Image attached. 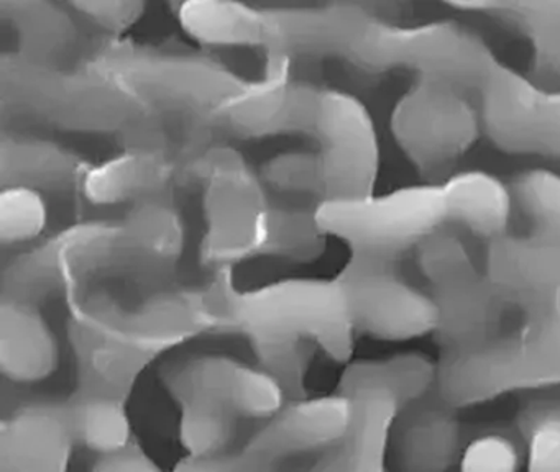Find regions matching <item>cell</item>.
Masks as SVG:
<instances>
[{
    "label": "cell",
    "instance_id": "6",
    "mask_svg": "<svg viewBox=\"0 0 560 472\" xmlns=\"http://www.w3.org/2000/svg\"><path fill=\"white\" fill-rule=\"evenodd\" d=\"M411 78L393 110V134L425 182H442L480 137V121L471 102L447 79Z\"/></svg>",
    "mask_w": 560,
    "mask_h": 472
},
{
    "label": "cell",
    "instance_id": "2",
    "mask_svg": "<svg viewBox=\"0 0 560 472\" xmlns=\"http://www.w3.org/2000/svg\"><path fill=\"white\" fill-rule=\"evenodd\" d=\"M435 379L438 366L421 353L350 366L342 393L353 405L352 425L324 462L323 472H388L386 455L399 413L429 392Z\"/></svg>",
    "mask_w": 560,
    "mask_h": 472
},
{
    "label": "cell",
    "instance_id": "20",
    "mask_svg": "<svg viewBox=\"0 0 560 472\" xmlns=\"http://www.w3.org/2000/svg\"><path fill=\"white\" fill-rule=\"evenodd\" d=\"M510 189L527 229L560 241V176L544 169L524 170Z\"/></svg>",
    "mask_w": 560,
    "mask_h": 472
},
{
    "label": "cell",
    "instance_id": "8",
    "mask_svg": "<svg viewBox=\"0 0 560 472\" xmlns=\"http://www.w3.org/2000/svg\"><path fill=\"white\" fill-rule=\"evenodd\" d=\"M398 262L352 255L339 279L357 331L388 341L411 340L438 328V305L399 275Z\"/></svg>",
    "mask_w": 560,
    "mask_h": 472
},
{
    "label": "cell",
    "instance_id": "16",
    "mask_svg": "<svg viewBox=\"0 0 560 472\" xmlns=\"http://www.w3.org/2000/svg\"><path fill=\"white\" fill-rule=\"evenodd\" d=\"M57 356V341L44 318L28 305L4 304L0 334L4 373L19 382H34L55 369Z\"/></svg>",
    "mask_w": 560,
    "mask_h": 472
},
{
    "label": "cell",
    "instance_id": "5",
    "mask_svg": "<svg viewBox=\"0 0 560 472\" xmlns=\"http://www.w3.org/2000/svg\"><path fill=\"white\" fill-rule=\"evenodd\" d=\"M237 321L273 356L298 338H313L337 359L350 356L355 324L340 281L287 282L248 294L235 305Z\"/></svg>",
    "mask_w": 560,
    "mask_h": 472
},
{
    "label": "cell",
    "instance_id": "22",
    "mask_svg": "<svg viewBox=\"0 0 560 472\" xmlns=\"http://www.w3.org/2000/svg\"><path fill=\"white\" fill-rule=\"evenodd\" d=\"M47 209L44 200L28 187H12L2 193L0 232L5 241H27L44 229Z\"/></svg>",
    "mask_w": 560,
    "mask_h": 472
},
{
    "label": "cell",
    "instance_id": "17",
    "mask_svg": "<svg viewBox=\"0 0 560 472\" xmlns=\"http://www.w3.org/2000/svg\"><path fill=\"white\" fill-rule=\"evenodd\" d=\"M445 182L451 190L458 232L487 241L508 232L514 206L510 187L483 170L452 174Z\"/></svg>",
    "mask_w": 560,
    "mask_h": 472
},
{
    "label": "cell",
    "instance_id": "3",
    "mask_svg": "<svg viewBox=\"0 0 560 472\" xmlns=\"http://www.w3.org/2000/svg\"><path fill=\"white\" fill-rule=\"evenodd\" d=\"M314 220L320 232L342 238L352 255L392 262H398L406 251L419 248L435 233L457 229L445 180L382 197L326 200Z\"/></svg>",
    "mask_w": 560,
    "mask_h": 472
},
{
    "label": "cell",
    "instance_id": "15",
    "mask_svg": "<svg viewBox=\"0 0 560 472\" xmlns=\"http://www.w3.org/2000/svg\"><path fill=\"white\" fill-rule=\"evenodd\" d=\"M209 193V216H211V248L215 251H248L268 236V222L261 210L260 196L252 180L234 174L222 177Z\"/></svg>",
    "mask_w": 560,
    "mask_h": 472
},
{
    "label": "cell",
    "instance_id": "11",
    "mask_svg": "<svg viewBox=\"0 0 560 472\" xmlns=\"http://www.w3.org/2000/svg\"><path fill=\"white\" fill-rule=\"evenodd\" d=\"M455 410L435 386L402 409L392 435L395 472H451L462 446Z\"/></svg>",
    "mask_w": 560,
    "mask_h": 472
},
{
    "label": "cell",
    "instance_id": "24",
    "mask_svg": "<svg viewBox=\"0 0 560 472\" xmlns=\"http://www.w3.org/2000/svg\"><path fill=\"white\" fill-rule=\"evenodd\" d=\"M176 472H238L237 465L228 458L219 459L214 456H198L189 462H183Z\"/></svg>",
    "mask_w": 560,
    "mask_h": 472
},
{
    "label": "cell",
    "instance_id": "18",
    "mask_svg": "<svg viewBox=\"0 0 560 472\" xmlns=\"http://www.w3.org/2000/svg\"><path fill=\"white\" fill-rule=\"evenodd\" d=\"M352 418V402L343 393L294 403L275 423L273 441L288 451L336 448L349 432Z\"/></svg>",
    "mask_w": 560,
    "mask_h": 472
},
{
    "label": "cell",
    "instance_id": "21",
    "mask_svg": "<svg viewBox=\"0 0 560 472\" xmlns=\"http://www.w3.org/2000/svg\"><path fill=\"white\" fill-rule=\"evenodd\" d=\"M183 23L211 43H241L257 36V19L224 3H192L183 10Z\"/></svg>",
    "mask_w": 560,
    "mask_h": 472
},
{
    "label": "cell",
    "instance_id": "9",
    "mask_svg": "<svg viewBox=\"0 0 560 472\" xmlns=\"http://www.w3.org/2000/svg\"><path fill=\"white\" fill-rule=\"evenodd\" d=\"M313 123L323 146L319 176L326 200L372 196L378 143L365 107L343 92H324L314 101Z\"/></svg>",
    "mask_w": 560,
    "mask_h": 472
},
{
    "label": "cell",
    "instance_id": "12",
    "mask_svg": "<svg viewBox=\"0 0 560 472\" xmlns=\"http://www.w3.org/2000/svg\"><path fill=\"white\" fill-rule=\"evenodd\" d=\"M185 400H199L248 418L273 415L281 409V389L273 377L225 357H206L178 376Z\"/></svg>",
    "mask_w": 560,
    "mask_h": 472
},
{
    "label": "cell",
    "instance_id": "14",
    "mask_svg": "<svg viewBox=\"0 0 560 472\" xmlns=\"http://www.w3.org/2000/svg\"><path fill=\"white\" fill-rule=\"evenodd\" d=\"M516 30L529 42V78L547 88H560V0H477L454 2Z\"/></svg>",
    "mask_w": 560,
    "mask_h": 472
},
{
    "label": "cell",
    "instance_id": "19",
    "mask_svg": "<svg viewBox=\"0 0 560 472\" xmlns=\"http://www.w3.org/2000/svg\"><path fill=\"white\" fill-rule=\"evenodd\" d=\"M74 439L100 455L129 448L130 423L119 397L90 392L78 399L70 413Z\"/></svg>",
    "mask_w": 560,
    "mask_h": 472
},
{
    "label": "cell",
    "instance_id": "10",
    "mask_svg": "<svg viewBox=\"0 0 560 472\" xmlns=\"http://www.w3.org/2000/svg\"><path fill=\"white\" fill-rule=\"evenodd\" d=\"M517 426L527 445V472H560V386L527 390ZM516 446L501 435L474 439L460 459V472H516Z\"/></svg>",
    "mask_w": 560,
    "mask_h": 472
},
{
    "label": "cell",
    "instance_id": "7",
    "mask_svg": "<svg viewBox=\"0 0 560 472\" xmlns=\"http://www.w3.org/2000/svg\"><path fill=\"white\" fill-rule=\"evenodd\" d=\"M485 274L501 305L514 308V330L560 340V241L539 233H503L487 246Z\"/></svg>",
    "mask_w": 560,
    "mask_h": 472
},
{
    "label": "cell",
    "instance_id": "1",
    "mask_svg": "<svg viewBox=\"0 0 560 472\" xmlns=\"http://www.w3.org/2000/svg\"><path fill=\"white\" fill-rule=\"evenodd\" d=\"M458 88L471 102L481 133L511 154L560 161V88H547L497 58L480 39L460 72Z\"/></svg>",
    "mask_w": 560,
    "mask_h": 472
},
{
    "label": "cell",
    "instance_id": "4",
    "mask_svg": "<svg viewBox=\"0 0 560 472\" xmlns=\"http://www.w3.org/2000/svg\"><path fill=\"white\" fill-rule=\"evenodd\" d=\"M419 268L438 305L439 359L471 353L501 331V302L462 233L442 229L418 248Z\"/></svg>",
    "mask_w": 560,
    "mask_h": 472
},
{
    "label": "cell",
    "instance_id": "23",
    "mask_svg": "<svg viewBox=\"0 0 560 472\" xmlns=\"http://www.w3.org/2000/svg\"><path fill=\"white\" fill-rule=\"evenodd\" d=\"M91 472H162V469L139 449L126 448L101 456Z\"/></svg>",
    "mask_w": 560,
    "mask_h": 472
},
{
    "label": "cell",
    "instance_id": "13",
    "mask_svg": "<svg viewBox=\"0 0 560 472\" xmlns=\"http://www.w3.org/2000/svg\"><path fill=\"white\" fill-rule=\"evenodd\" d=\"M74 433L70 413L28 406L2 423V472H67Z\"/></svg>",
    "mask_w": 560,
    "mask_h": 472
}]
</instances>
